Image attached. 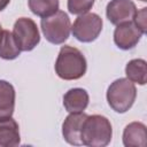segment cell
Listing matches in <instances>:
<instances>
[{
  "instance_id": "6",
  "label": "cell",
  "mask_w": 147,
  "mask_h": 147,
  "mask_svg": "<svg viewBox=\"0 0 147 147\" xmlns=\"http://www.w3.org/2000/svg\"><path fill=\"white\" fill-rule=\"evenodd\" d=\"M13 37L21 52L32 51L40 41V34L36 22L29 17L18 18L13 29Z\"/></svg>"
},
{
  "instance_id": "7",
  "label": "cell",
  "mask_w": 147,
  "mask_h": 147,
  "mask_svg": "<svg viewBox=\"0 0 147 147\" xmlns=\"http://www.w3.org/2000/svg\"><path fill=\"white\" fill-rule=\"evenodd\" d=\"M136 13L137 7L131 0H111L106 9L107 18L115 25L133 21Z\"/></svg>"
},
{
  "instance_id": "3",
  "label": "cell",
  "mask_w": 147,
  "mask_h": 147,
  "mask_svg": "<svg viewBox=\"0 0 147 147\" xmlns=\"http://www.w3.org/2000/svg\"><path fill=\"white\" fill-rule=\"evenodd\" d=\"M137 88L127 78L114 80L107 90V101L113 110L123 114L126 113L136 101Z\"/></svg>"
},
{
  "instance_id": "15",
  "label": "cell",
  "mask_w": 147,
  "mask_h": 147,
  "mask_svg": "<svg viewBox=\"0 0 147 147\" xmlns=\"http://www.w3.org/2000/svg\"><path fill=\"white\" fill-rule=\"evenodd\" d=\"M21 54V51L8 30L0 31V57L3 60H14Z\"/></svg>"
},
{
  "instance_id": "12",
  "label": "cell",
  "mask_w": 147,
  "mask_h": 147,
  "mask_svg": "<svg viewBox=\"0 0 147 147\" xmlns=\"http://www.w3.org/2000/svg\"><path fill=\"white\" fill-rule=\"evenodd\" d=\"M90 96L84 88H71L63 95V106L69 113H79L88 106Z\"/></svg>"
},
{
  "instance_id": "5",
  "label": "cell",
  "mask_w": 147,
  "mask_h": 147,
  "mask_svg": "<svg viewBox=\"0 0 147 147\" xmlns=\"http://www.w3.org/2000/svg\"><path fill=\"white\" fill-rule=\"evenodd\" d=\"M102 18L95 13L79 15L71 26L74 37L82 42L94 41L102 30Z\"/></svg>"
},
{
  "instance_id": "16",
  "label": "cell",
  "mask_w": 147,
  "mask_h": 147,
  "mask_svg": "<svg viewBox=\"0 0 147 147\" xmlns=\"http://www.w3.org/2000/svg\"><path fill=\"white\" fill-rule=\"evenodd\" d=\"M28 5L30 10L41 18L59 10V0H28Z\"/></svg>"
},
{
  "instance_id": "17",
  "label": "cell",
  "mask_w": 147,
  "mask_h": 147,
  "mask_svg": "<svg viewBox=\"0 0 147 147\" xmlns=\"http://www.w3.org/2000/svg\"><path fill=\"white\" fill-rule=\"evenodd\" d=\"M93 5L94 0H68V9L74 15L88 13Z\"/></svg>"
},
{
  "instance_id": "11",
  "label": "cell",
  "mask_w": 147,
  "mask_h": 147,
  "mask_svg": "<svg viewBox=\"0 0 147 147\" xmlns=\"http://www.w3.org/2000/svg\"><path fill=\"white\" fill-rule=\"evenodd\" d=\"M20 142L21 136L17 122L11 117L0 119V147H15Z\"/></svg>"
},
{
  "instance_id": "19",
  "label": "cell",
  "mask_w": 147,
  "mask_h": 147,
  "mask_svg": "<svg viewBox=\"0 0 147 147\" xmlns=\"http://www.w3.org/2000/svg\"><path fill=\"white\" fill-rule=\"evenodd\" d=\"M10 0H0V11H2L8 5H9Z\"/></svg>"
},
{
  "instance_id": "4",
  "label": "cell",
  "mask_w": 147,
  "mask_h": 147,
  "mask_svg": "<svg viewBox=\"0 0 147 147\" xmlns=\"http://www.w3.org/2000/svg\"><path fill=\"white\" fill-rule=\"evenodd\" d=\"M40 25L46 40L54 45L63 44L71 31L70 18L63 10H57L51 16L42 17Z\"/></svg>"
},
{
  "instance_id": "2",
  "label": "cell",
  "mask_w": 147,
  "mask_h": 147,
  "mask_svg": "<svg viewBox=\"0 0 147 147\" xmlns=\"http://www.w3.org/2000/svg\"><path fill=\"white\" fill-rule=\"evenodd\" d=\"M113 127L107 117L101 115H87L82 131L83 145L90 147H105L110 142Z\"/></svg>"
},
{
  "instance_id": "18",
  "label": "cell",
  "mask_w": 147,
  "mask_h": 147,
  "mask_svg": "<svg viewBox=\"0 0 147 147\" xmlns=\"http://www.w3.org/2000/svg\"><path fill=\"white\" fill-rule=\"evenodd\" d=\"M146 14H147V8H141L140 10H138L133 17V23L141 30V32L145 34L146 33V28H147V23H146Z\"/></svg>"
},
{
  "instance_id": "1",
  "label": "cell",
  "mask_w": 147,
  "mask_h": 147,
  "mask_svg": "<svg viewBox=\"0 0 147 147\" xmlns=\"http://www.w3.org/2000/svg\"><path fill=\"white\" fill-rule=\"evenodd\" d=\"M87 63L83 53L72 46H62L56 62L55 72L64 80H75L82 78L86 72Z\"/></svg>"
},
{
  "instance_id": "13",
  "label": "cell",
  "mask_w": 147,
  "mask_h": 147,
  "mask_svg": "<svg viewBox=\"0 0 147 147\" xmlns=\"http://www.w3.org/2000/svg\"><path fill=\"white\" fill-rule=\"evenodd\" d=\"M15 88L14 86L0 79V119L13 116L15 109Z\"/></svg>"
},
{
  "instance_id": "21",
  "label": "cell",
  "mask_w": 147,
  "mask_h": 147,
  "mask_svg": "<svg viewBox=\"0 0 147 147\" xmlns=\"http://www.w3.org/2000/svg\"><path fill=\"white\" fill-rule=\"evenodd\" d=\"M1 30H2V29H1V24H0V31H1Z\"/></svg>"
},
{
  "instance_id": "9",
  "label": "cell",
  "mask_w": 147,
  "mask_h": 147,
  "mask_svg": "<svg viewBox=\"0 0 147 147\" xmlns=\"http://www.w3.org/2000/svg\"><path fill=\"white\" fill-rule=\"evenodd\" d=\"M87 115L83 111L79 113H70L68 115L62 124V134L64 140L75 146H80L83 145L82 141V131H83V125L86 119Z\"/></svg>"
},
{
  "instance_id": "10",
  "label": "cell",
  "mask_w": 147,
  "mask_h": 147,
  "mask_svg": "<svg viewBox=\"0 0 147 147\" xmlns=\"http://www.w3.org/2000/svg\"><path fill=\"white\" fill-rule=\"evenodd\" d=\"M123 144L126 147H146L147 131L145 124L132 122L123 131Z\"/></svg>"
},
{
  "instance_id": "8",
  "label": "cell",
  "mask_w": 147,
  "mask_h": 147,
  "mask_svg": "<svg viewBox=\"0 0 147 147\" xmlns=\"http://www.w3.org/2000/svg\"><path fill=\"white\" fill-rule=\"evenodd\" d=\"M142 34L141 30L131 21L117 25L114 31V41L118 48L129 51L139 42Z\"/></svg>"
},
{
  "instance_id": "14",
  "label": "cell",
  "mask_w": 147,
  "mask_h": 147,
  "mask_svg": "<svg viewBox=\"0 0 147 147\" xmlns=\"http://www.w3.org/2000/svg\"><path fill=\"white\" fill-rule=\"evenodd\" d=\"M125 74L127 79L139 85H145L147 82V64L142 59H134L127 62L125 67Z\"/></svg>"
},
{
  "instance_id": "20",
  "label": "cell",
  "mask_w": 147,
  "mask_h": 147,
  "mask_svg": "<svg viewBox=\"0 0 147 147\" xmlns=\"http://www.w3.org/2000/svg\"><path fill=\"white\" fill-rule=\"evenodd\" d=\"M140 1H142V2H146V1H147V0H140Z\"/></svg>"
}]
</instances>
